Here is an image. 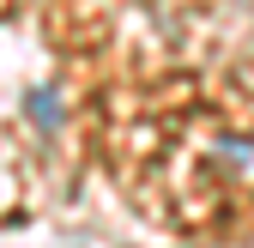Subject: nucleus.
Here are the masks:
<instances>
[]
</instances>
